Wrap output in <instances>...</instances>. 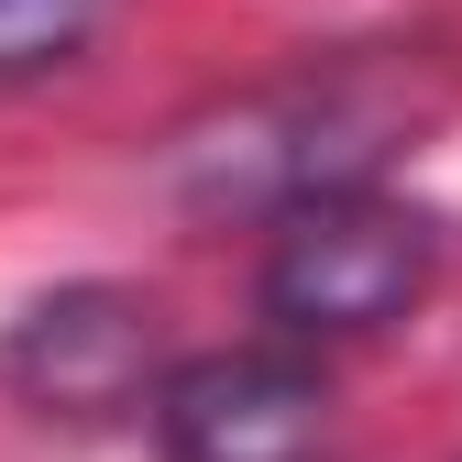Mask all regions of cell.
Returning <instances> with one entry per match:
<instances>
[{"label":"cell","mask_w":462,"mask_h":462,"mask_svg":"<svg viewBox=\"0 0 462 462\" xmlns=\"http://www.w3.org/2000/svg\"><path fill=\"white\" fill-rule=\"evenodd\" d=\"M408 122H419V99L396 88V67L286 78L264 99H231L209 133L177 143V188L199 209H286L309 188H364Z\"/></svg>","instance_id":"cell-1"},{"label":"cell","mask_w":462,"mask_h":462,"mask_svg":"<svg viewBox=\"0 0 462 462\" xmlns=\"http://www.w3.org/2000/svg\"><path fill=\"white\" fill-rule=\"evenodd\" d=\"M430 275H440V231L419 209H396L374 177L264 209L254 298H264L275 341H364L385 319H408L430 298Z\"/></svg>","instance_id":"cell-2"},{"label":"cell","mask_w":462,"mask_h":462,"mask_svg":"<svg viewBox=\"0 0 462 462\" xmlns=\"http://www.w3.org/2000/svg\"><path fill=\"white\" fill-rule=\"evenodd\" d=\"M154 451L165 462H319L330 451V374L309 341H243L154 374Z\"/></svg>","instance_id":"cell-3"},{"label":"cell","mask_w":462,"mask_h":462,"mask_svg":"<svg viewBox=\"0 0 462 462\" xmlns=\"http://www.w3.org/2000/svg\"><path fill=\"white\" fill-rule=\"evenodd\" d=\"M0 385L44 419H122L154 396V309L122 286H55L12 319Z\"/></svg>","instance_id":"cell-4"},{"label":"cell","mask_w":462,"mask_h":462,"mask_svg":"<svg viewBox=\"0 0 462 462\" xmlns=\"http://www.w3.org/2000/svg\"><path fill=\"white\" fill-rule=\"evenodd\" d=\"M99 23H110V0H0V88L78 67L99 44Z\"/></svg>","instance_id":"cell-5"}]
</instances>
